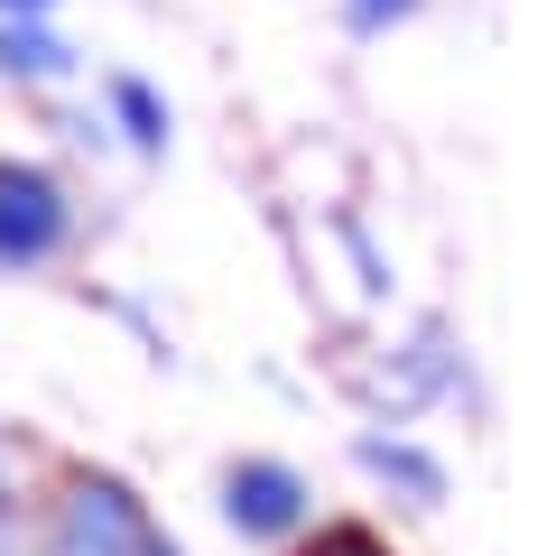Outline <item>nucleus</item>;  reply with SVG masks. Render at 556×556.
<instances>
[{
	"instance_id": "1",
	"label": "nucleus",
	"mask_w": 556,
	"mask_h": 556,
	"mask_svg": "<svg viewBox=\"0 0 556 556\" xmlns=\"http://www.w3.org/2000/svg\"><path fill=\"white\" fill-rule=\"evenodd\" d=\"M47 556H177V547L159 538V519L139 510L112 473H75L56 519H47Z\"/></svg>"
},
{
	"instance_id": "2",
	"label": "nucleus",
	"mask_w": 556,
	"mask_h": 556,
	"mask_svg": "<svg viewBox=\"0 0 556 556\" xmlns=\"http://www.w3.org/2000/svg\"><path fill=\"white\" fill-rule=\"evenodd\" d=\"M65 232H75L65 186L47 177V167H0V269L10 278L47 269V260L65 251Z\"/></svg>"
},
{
	"instance_id": "3",
	"label": "nucleus",
	"mask_w": 556,
	"mask_h": 556,
	"mask_svg": "<svg viewBox=\"0 0 556 556\" xmlns=\"http://www.w3.org/2000/svg\"><path fill=\"white\" fill-rule=\"evenodd\" d=\"M223 519H232L241 538H288L306 519V473L298 464H232V473H223Z\"/></svg>"
},
{
	"instance_id": "4",
	"label": "nucleus",
	"mask_w": 556,
	"mask_h": 556,
	"mask_svg": "<svg viewBox=\"0 0 556 556\" xmlns=\"http://www.w3.org/2000/svg\"><path fill=\"white\" fill-rule=\"evenodd\" d=\"M353 455H362V473H380V482H399V492H408L417 510H437V501H445V464H437V455H417L408 437H362Z\"/></svg>"
},
{
	"instance_id": "5",
	"label": "nucleus",
	"mask_w": 556,
	"mask_h": 556,
	"mask_svg": "<svg viewBox=\"0 0 556 556\" xmlns=\"http://www.w3.org/2000/svg\"><path fill=\"white\" fill-rule=\"evenodd\" d=\"M0 65L28 75V84H56L65 65H75V47H65L56 28H38V20H10V28H0Z\"/></svg>"
},
{
	"instance_id": "6",
	"label": "nucleus",
	"mask_w": 556,
	"mask_h": 556,
	"mask_svg": "<svg viewBox=\"0 0 556 556\" xmlns=\"http://www.w3.org/2000/svg\"><path fill=\"white\" fill-rule=\"evenodd\" d=\"M112 112H121V139H130V149H149V159L167 149V102H159V84L112 75Z\"/></svg>"
},
{
	"instance_id": "7",
	"label": "nucleus",
	"mask_w": 556,
	"mask_h": 556,
	"mask_svg": "<svg viewBox=\"0 0 556 556\" xmlns=\"http://www.w3.org/2000/svg\"><path fill=\"white\" fill-rule=\"evenodd\" d=\"M298 556H390V538H371V529H353V519H343V529H316Z\"/></svg>"
},
{
	"instance_id": "8",
	"label": "nucleus",
	"mask_w": 556,
	"mask_h": 556,
	"mask_svg": "<svg viewBox=\"0 0 556 556\" xmlns=\"http://www.w3.org/2000/svg\"><path fill=\"white\" fill-rule=\"evenodd\" d=\"M408 10L417 0H343V28H353V38H380V28H399Z\"/></svg>"
},
{
	"instance_id": "9",
	"label": "nucleus",
	"mask_w": 556,
	"mask_h": 556,
	"mask_svg": "<svg viewBox=\"0 0 556 556\" xmlns=\"http://www.w3.org/2000/svg\"><path fill=\"white\" fill-rule=\"evenodd\" d=\"M0 10H10V20H38V10H56V0H0Z\"/></svg>"
},
{
	"instance_id": "10",
	"label": "nucleus",
	"mask_w": 556,
	"mask_h": 556,
	"mask_svg": "<svg viewBox=\"0 0 556 556\" xmlns=\"http://www.w3.org/2000/svg\"><path fill=\"white\" fill-rule=\"evenodd\" d=\"M0 556H10V473H0Z\"/></svg>"
}]
</instances>
